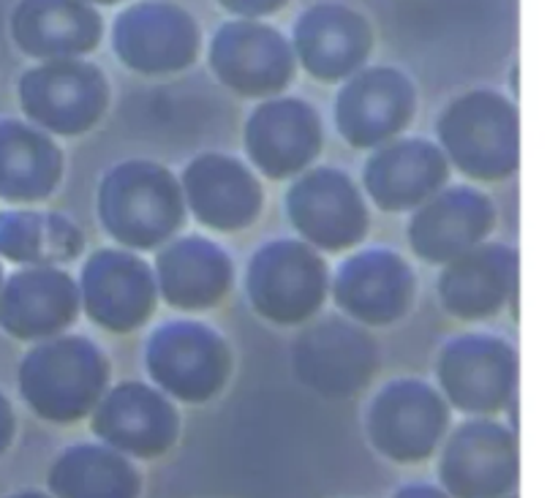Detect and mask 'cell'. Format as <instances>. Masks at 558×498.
<instances>
[{
	"instance_id": "2",
	"label": "cell",
	"mask_w": 558,
	"mask_h": 498,
	"mask_svg": "<svg viewBox=\"0 0 558 498\" xmlns=\"http://www.w3.org/2000/svg\"><path fill=\"white\" fill-rule=\"evenodd\" d=\"M98 218L114 243L134 251L158 248L183 223V191L158 163L125 161L98 189Z\"/></svg>"
},
{
	"instance_id": "16",
	"label": "cell",
	"mask_w": 558,
	"mask_h": 498,
	"mask_svg": "<svg viewBox=\"0 0 558 498\" xmlns=\"http://www.w3.org/2000/svg\"><path fill=\"white\" fill-rule=\"evenodd\" d=\"M414 118V90L392 69H371L354 76L336 101V123L354 147H374L401 134Z\"/></svg>"
},
{
	"instance_id": "33",
	"label": "cell",
	"mask_w": 558,
	"mask_h": 498,
	"mask_svg": "<svg viewBox=\"0 0 558 498\" xmlns=\"http://www.w3.org/2000/svg\"><path fill=\"white\" fill-rule=\"evenodd\" d=\"M9 498H52L49 494H41V490H20V494L9 496Z\"/></svg>"
},
{
	"instance_id": "29",
	"label": "cell",
	"mask_w": 558,
	"mask_h": 498,
	"mask_svg": "<svg viewBox=\"0 0 558 498\" xmlns=\"http://www.w3.org/2000/svg\"><path fill=\"white\" fill-rule=\"evenodd\" d=\"M82 251V234L58 212L5 210L0 212V256L16 265H52L74 259Z\"/></svg>"
},
{
	"instance_id": "13",
	"label": "cell",
	"mask_w": 558,
	"mask_h": 498,
	"mask_svg": "<svg viewBox=\"0 0 558 498\" xmlns=\"http://www.w3.org/2000/svg\"><path fill=\"white\" fill-rule=\"evenodd\" d=\"M80 308L109 332H131L156 308V276L134 254L104 248L80 278Z\"/></svg>"
},
{
	"instance_id": "22",
	"label": "cell",
	"mask_w": 558,
	"mask_h": 498,
	"mask_svg": "<svg viewBox=\"0 0 558 498\" xmlns=\"http://www.w3.org/2000/svg\"><path fill=\"white\" fill-rule=\"evenodd\" d=\"M210 60L218 80L240 96L278 93L292 76V54L287 41L265 25H223L213 41Z\"/></svg>"
},
{
	"instance_id": "1",
	"label": "cell",
	"mask_w": 558,
	"mask_h": 498,
	"mask_svg": "<svg viewBox=\"0 0 558 498\" xmlns=\"http://www.w3.org/2000/svg\"><path fill=\"white\" fill-rule=\"evenodd\" d=\"M107 385V357L82 336L47 338L31 349L20 365L22 401L36 417L54 425L90 417Z\"/></svg>"
},
{
	"instance_id": "5",
	"label": "cell",
	"mask_w": 558,
	"mask_h": 498,
	"mask_svg": "<svg viewBox=\"0 0 558 498\" xmlns=\"http://www.w3.org/2000/svg\"><path fill=\"white\" fill-rule=\"evenodd\" d=\"M145 368L167 398L207 403L221 396L232 376V352L213 327L169 321L147 338Z\"/></svg>"
},
{
	"instance_id": "35",
	"label": "cell",
	"mask_w": 558,
	"mask_h": 498,
	"mask_svg": "<svg viewBox=\"0 0 558 498\" xmlns=\"http://www.w3.org/2000/svg\"><path fill=\"white\" fill-rule=\"evenodd\" d=\"M101 3H112V0H101Z\"/></svg>"
},
{
	"instance_id": "31",
	"label": "cell",
	"mask_w": 558,
	"mask_h": 498,
	"mask_svg": "<svg viewBox=\"0 0 558 498\" xmlns=\"http://www.w3.org/2000/svg\"><path fill=\"white\" fill-rule=\"evenodd\" d=\"M283 0H223L227 9L240 11V14H267L272 9H281Z\"/></svg>"
},
{
	"instance_id": "8",
	"label": "cell",
	"mask_w": 558,
	"mask_h": 498,
	"mask_svg": "<svg viewBox=\"0 0 558 498\" xmlns=\"http://www.w3.org/2000/svg\"><path fill=\"white\" fill-rule=\"evenodd\" d=\"M436 374L447 406L466 417H496L518 392L515 349L490 336H463L447 343Z\"/></svg>"
},
{
	"instance_id": "21",
	"label": "cell",
	"mask_w": 558,
	"mask_h": 498,
	"mask_svg": "<svg viewBox=\"0 0 558 498\" xmlns=\"http://www.w3.org/2000/svg\"><path fill=\"white\" fill-rule=\"evenodd\" d=\"M199 47V33L191 16L172 5H136L118 16L114 49L123 63L142 74H163L191 63Z\"/></svg>"
},
{
	"instance_id": "4",
	"label": "cell",
	"mask_w": 558,
	"mask_h": 498,
	"mask_svg": "<svg viewBox=\"0 0 558 498\" xmlns=\"http://www.w3.org/2000/svg\"><path fill=\"white\" fill-rule=\"evenodd\" d=\"M445 158L477 180H505L518 169V112L507 98L477 90L458 98L439 120Z\"/></svg>"
},
{
	"instance_id": "11",
	"label": "cell",
	"mask_w": 558,
	"mask_h": 498,
	"mask_svg": "<svg viewBox=\"0 0 558 498\" xmlns=\"http://www.w3.org/2000/svg\"><path fill=\"white\" fill-rule=\"evenodd\" d=\"M107 82L98 69L69 58L27 71L20 82L27 118L60 136L93 129L107 109Z\"/></svg>"
},
{
	"instance_id": "6",
	"label": "cell",
	"mask_w": 558,
	"mask_h": 498,
	"mask_svg": "<svg viewBox=\"0 0 558 498\" xmlns=\"http://www.w3.org/2000/svg\"><path fill=\"white\" fill-rule=\"evenodd\" d=\"M518 439L494 417H469L439 447V488L452 498H505L518 490Z\"/></svg>"
},
{
	"instance_id": "10",
	"label": "cell",
	"mask_w": 558,
	"mask_h": 498,
	"mask_svg": "<svg viewBox=\"0 0 558 498\" xmlns=\"http://www.w3.org/2000/svg\"><path fill=\"white\" fill-rule=\"evenodd\" d=\"M90 428L101 445L134 461L167 456L180 436L172 398L142 381H123L101 396L90 412Z\"/></svg>"
},
{
	"instance_id": "25",
	"label": "cell",
	"mask_w": 558,
	"mask_h": 498,
	"mask_svg": "<svg viewBox=\"0 0 558 498\" xmlns=\"http://www.w3.org/2000/svg\"><path fill=\"white\" fill-rule=\"evenodd\" d=\"M142 485L131 458L101 441L65 447L47 474L52 498H140Z\"/></svg>"
},
{
	"instance_id": "30",
	"label": "cell",
	"mask_w": 558,
	"mask_h": 498,
	"mask_svg": "<svg viewBox=\"0 0 558 498\" xmlns=\"http://www.w3.org/2000/svg\"><path fill=\"white\" fill-rule=\"evenodd\" d=\"M16 436V417H14V409H11L9 398L0 392V458L5 456V450L11 447Z\"/></svg>"
},
{
	"instance_id": "14",
	"label": "cell",
	"mask_w": 558,
	"mask_h": 498,
	"mask_svg": "<svg viewBox=\"0 0 558 498\" xmlns=\"http://www.w3.org/2000/svg\"><path fill=\"white\" fill-rule=\"evenodd\" d=\"M80 314V287L52 265L14 272L0 289V327L22 341L60 336Z\"/></svg>"
},
{
	"instance_id": "17",
	"label": "cell",
	"mask_w": 558,
	"mask_h": 498,
	"mask_svg": "<svg viewBox=\"0 0 558 498\" xmlns=\"http://www.w3.org/2000/svg\"><path fill=\"white\" fill-rule=\"evenodd\" d=\"M414 272L392 251H363L341 265L336 276V303L363 325H390L409 314L414 300Z\"/></svg>"
},
{
	"instance_id": "15",
	"label": "cell",
	"mask_w": 558,
	"mask_h": 498,
	"mask_svg": "<svg viewBox=\"0 0 558 498\" xmlns=\"http://www.w3.org/2000/svg\"><path fill=\"white\" fill-rule=\"evenodd\" d=\"M185 210L216 232L245 229L262 210V185L245 163L229 156H199L183 172Z\"/></svg>"
},
{
	"instance_id": "27",
	"label": "cell",
	"mask_w": 558,
	"mask_h": 498,
	"mask_svg": "<svg viewBox=\"0 0 558 498\" xmlns=\"http://www.w3.org/2000/svg\"><path fill=\"white\" fill-rule=\"evenodd\" d=\"M14 38L27 54L65 60L96 44L98 16L80 0H22Z\"/></svg>"
},
{
	"instance_id": "3",
	"label": "cell",
	"mask_w": 558,
	"mask_h": 498,
	"mask_svg": "<svg viewBox=\"0 0 558 498\" xmlns=\"http://www.w3.org/2000/svg\"><path fill=\"white\" fill-rule=\"evenodd\" d=\"M452 409L428 381L396 379L381 387L365 412L371 447L398 466H417L434 458L450 430Z\"/></svg>"
},
{
	"instance_id": "12",
	"label": "cell",
	"mask_w": 558,
	"mask_h": 498,
	"mask_svg": "<svg viewBox=\"0 0 558 498\" xmlns=\"http://www.w3.org/2000/svg\"><path fill=\"white\" fill-rule=\"evenodd\" d=\"M287 210L311 248L343 251L357 245L368 229L363 194L336 169H314L289 189Z\"/></svg>"
},
{
	"instance_id": "18",
	"label": "cell",
	"mask_w": 558,
	"mask_h": 498,
	"mask_svg": "<svg viewBox=\"0 0 558 498\" xmlns=\"http://www.w3.org/2000/svg\"><path fill=\"white\" fill-rule=\"evenodd\" d=\"M494 205L480 191L456 185L425 199L409 223V243L423 259L447 265L474 248L494 229Z\"/></svg>"
},
{
	"instance_id": "26",
	"label": "cell",
	"mask_w": 558,
	"mask_h": 498,
	"mask_svg": "<svg viewBox=\"0 0 558 498\" xmlns=\"http://www.w3.org/2000/svg\"><path fill=\"white\" fill-rule=\"evenodd\" d=\"M300 63L319 80H341L352 74L368 54V25L354 11L338 5L311 9L294 27Z\"/></svg>"
},
{
	"instance_id": "32",
	"label": "cell",
	"mask_w": 558,
	"mask_h": 498,
	"mask_svg": "<svg viewBox=\"0 0 558 498\" xmlns=\"http://www.w3.org/2000/svg\"><path fill=\"white\" fill-rule=\"evenodd\" d=\"M392 498H452L447 490H441L439 485H425V483H414V485H403Z\"/></svg>"
},
{
	"instance_id": "9",
	"label": "cell",
	"mask_w": 558,
	"mask_h": 498,
	"mask_svg": "<svg viewBox=\"0 0 558 498\" xmlns=\"http://www.w3.org/2000/svg\"><path fill=\"white\" fill-rule=\"evenodd\" d=\"M327 265L308 243L278 240L251 259L248 297L265 319L298 325L325 303Z\"/></svg>"
},
{
	"instance_id": "23",
	"label": "cell",
	"mask_w": 558,
	"mask_h": 498,
	"mask_svg": "<svg viewBox=\"0 0 558 498\" xmlns=\"http://www.w3.org/2000/svg\"><path fill=\"white\" fill-rule=\"evenodd\" d=\"M450 161L425 139H398L371 156L363 185L381 210L420 207L447 183Z\"/></svg>"
},
{
	"instance_id": "24",
	"label": "cell",
	"mask_w": 558,
	"mask_h": 498,
	"mask_svg": "<svg viewBox=\"0 0 558 498\" xmlns=\"http://www.w3.org/2000/svg\"><path fill=\"white\" fill-rule=\"evenodd\" d=\"M156 283L172 308H210L232 283V262L210 240L183 238L158 254Z\"/></svg>"
},
{
	"instance_id": "28",
	"label": "cell",
	"mask_w": 558,
	"mask_h": 498,
	"mask_svg": "<svg viewBox=\"0 0 558 498\" xmlns=\"http://www.w3.org/2000/svg\"><path fill=\"white\" fill-rule=\"evenodd\" d=\"M63 172L58 145L41 131L16 120L0 123V196L38 202L54 191Z\"/></svg>"
},
{
	"instance_id": "34",
	"label": "cell",
	"mask_w": 558,
	"mask_h": 498,
	"mask_svg": "<svg viewBox=\"0 0 558 498\" xmlns=\"http://www.w3.org/2000/svg\"><path fill=\"white\" fill-rule=\"evenodd\" d=\"M505 498H518V496H515V494H512V496H505Z\"/></svg>"
},
{
	"instance_id": "20",
	"label": "cell",
	"mask_w": 558,
	"mask_h": 498,
	"mask_svg": "<svg viewBox=\"0 0 558 498\" xmlns=\"http://www.w3.org/2000/svg\"><path fill=\"white\" fill-rule=\"evenodd\" d=\"M518 289V254L507 245L480 243L447 262L439 294L447 314L488 319L505 308Z\"/></svg>"
},
{
	"instance_id": "19",
	"label": "cell",
	"mask_w": 558,
	"mask_h": 498,
	"mask_svg": "<svg viewBox=\"0 0 558 498\" xmlns=\"http://www.w3.org/2000/svg\"><path fill=\"white\" fill-rule=\"evenodd\" d=\"M245 150L262 174L292 178L322 150V123L314 109L298 98H276L251 114Z\"/></svg>"
},
{
	"instance_id": "7",
	"label": "cell",
	"mask_w": 558,
	"mask_h": 498,
	"mask_svg": "<svg viewBox=\"0 0 558 498\" xmlns=\"http://www.w3.org/2000/svg\"><path fill=\"white\" fill-rule=\"evenodd\" d=\"M294 379L322 398H352L379 371V347L363 327L325 316L292 347Z\"/></svg>"
}]
</instances>
